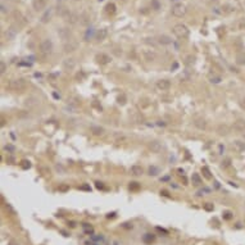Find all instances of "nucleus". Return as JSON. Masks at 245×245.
Instances as JSON below:
<instances>
[{"instance_id": "f8f14e48", "label": "nucleus", "mask_w": 245, "mask_h": 245, "mask_svg": "<svg viewBox=\"0 0 245 245\" xmlns=\"http://www.w3.org/2000/svg\"><path fill=\"white\" fill-rule=\"evenodd\" d=\"M171 86V82L168 80H159L157 82V87L161 89V90H168Z\"/></svg>"}, {"instance_id": "f03ea898", "label": "nucleus", "mask_w": 245, "mask_h": 245, "mask_svg": "<svg viewBox=\"0 0 245 245\" xmlns=\"http://www.w3.org/2000/svg\"><path fill=\"white\" fill-rule=\"evenodd\" d=\"M173 33L180 39H185L189 36V30L185 25H176L173 27Z\"/></svg>"}, {"instance_id": "473e14b6", "label": "nucleus", "mask_w": 245, "mask_h": 245, "mask_svg": "<svg viewBox=\"0 0 245 245\" xmlns=\"http://www.w3.org/2000/svg\"><path fill=\"white\" fill-rule=\"evenodd\" d=\"M5 71H7V65H5V63H4V62H1V63H0V73H5Z\"/></svg>"}, {"instance_id": "7c9ffc66", "label": "nucleus", "mask_w": 245, "mask_h": 245, "mask_svg": "<svg viewBox=\"0 0 245 245\" xmlns=\"http://www.w3.org/2000/svg\"><path fill=\"white\" fill-rule=\"evenodd\" d=\"M209 80H211L212 84H220L221 81H222V79H221L220 76H211L209 77Z\"/></svg>"}, {"instance_id": "37998d69", "label": "nucleus", "mask_w": 245, "mask_h": 245, "mask_svg": "<svg viewBox=\"0 0 245 245\" xmlns=\"http://www.w3.org/2000/svg\"><path fill=\"white\" fill-rule=\"evenodd\" d=\"M240 107H241V108H243V109L245 111V98H244V99H241V100H240Z\"/></svg>"}, {"instance_id": "412c9836", "label": "nucleus", "mask_w": 245, "mask_h": 245, "mask_svg": "<svg viewBox=\"0 0 245 245\" xmlns=\"http://www.w3.org/2000/svg\"><path fill=\"white\" fill-rule=\"evenodd\" d=\"M64 68L65 69H72L73 67H75V59H72V58H69V59H65L64 60Z\"/></svg>"}, {"instance_id": "9b49d317", "label": "nucleus", "mask_w": 245, "mask_h": 245, "mask_svg": "<svg viewBox=\"0 0 245 245\" xmlns=\"http://www.w3.org/2000/svg\"><path fill=\"white\" fill-rule=\"evenodd\" d=\"M15 36H17V30H15L14 27H10V28H8V30L5 31L7 40H14Z\"/></svg>"}, {"instance_id": "09e8293b", "label": "nucleus", "mask_w": 245, "mask_h": 245, "mask_svg": "<svg viewBox=\"0 0 245 245\" xmlns=\"http://www.w3.org/2000/svg\"><path fill=\"white\" fill-rule=\"evenodd\" d=\"M81 189H84V190H90V188H89V186H86V185H84Z\"/></svg>"}, {"instance_id": "bb28decb", "label": "nucleus", "mask_w": 245, "mask_h": 245, "mask_svg": "<svg viewBox=\"0 0 245 245\" xmlns=\"http://www.w3.org/2000/svg\"><path fill=\"white\" fill-rule=\"evenodd\" d=\"M201 172H203V174H204L205 178H208V180H211V178H212L211 171H209L208 167H203V168H201Z\"/></svg>"}, {"instance_id": "f704fd0d", "label": "nucleus", "mask_w": 245, "mask_h": 245, "mask_svg": "<svg viewBox=\"0 0 245 245\" xmlns=\"http://www.w3.org/2000/svg\"><path fill=\"white\" fill-rule=\"evenodd\" d=\"M218 131H220V134H227V127L226 126H220Z\"/></svg>"}, {"instance_id": "f3484780", "label": "nucleus", "mask_w": 245, "mask_h": 245, "mask_svg": "<svg viewBox=\"0 0 245 245\" xmlns=\"http://www.w3.org/2000/svg\"><path fill=\"white\" fill-rule=\"evenodd\" d=\"M90 131H91L95 136H100V135L104 134V128L100 127V126H91V127H90Z\"/></svg>"}, {"instance_id": "cd10ccee", "label": "nucleus", "mask_w": 245, "mask_h": 245, "mask_svg": "<svg viewBox=\"0 0 245 245\" xmlns=\"http://www.w3.org/2000/svg\"><path fill=\"white\" fill-rule=\"evenodd\" d=\"M151 9H154V10L161 9V3H159V0H151Z\"/></svg>"}, {"instance_id": "2eb2a0df", "label": "nucleus", "mask_w": 245, "mask_h": 245, "mask_svg": "<svg viewBox=\"0 0 245 245\" xmlns=\"http://www.w3.org/2000/svg\"><path fill=\"white\" fill-rule=\"evenodd\" d=\"M194 124H195V127L199 128V130H205V128H207V122H205V119H203V118L195 119Z\"/></svg>"}, {"instance_id": "0eeeda50", "label": "nucleus", "mask_w": 245, "mask_h": 245, "mask_svg": "<svg viewBox=\"0 0 245 245\" xmlns=\"http://www.w3.org/2000/svg\"><path fill=\"white\" fill-rule=\"evenodd\" d=\"M111 60H112L111 57L107 55V54H104V53L98 54V55H96V62H98V63H100V64H108Z\"/></svg>"}, {"instance_id": "5701e85b", "label": "nucleus", "mask_w": 245, "mask_h": 245, "mask_svg": "<svg viewBox=\"0 0 245 245\" xmlns=\"http://www.w3.org/2000/svg\"><path fill=\"white\" fill-rule=\"evenodd\" d=\"M105 12H107L108 14H114V13H116V4H113V3L107 4V7H105Z\"/></svg>"}, {"instance_id": "c756f323", "label": "nucleus", "mask_w": 245, "mask_h": 245, "mask_svg": "<svg viewBox=\"0 0 245 245\" xmlns=\"http://www.w3.org/2000/svg\"><path fill=\"white\" fill-rule=\"evenodd\" d=\"M92 35H94V28H92V27H90V28H87L86 33H85V40H89V39H91Z\"/></svg>"}, {"instance_id": "6ab92c4d", "label": "nucleus", "mask_w": 245, "mask_h": 245, "mask_svg": "<svg viewBox=\"0 0 245 245\" xmlns=\"http://www.w3.org/2000/svg\"><path fill=\"white\" fill-rule=\"evenodd\" d=\"M58 35H59V37H62L63 40H67V39L69 37V35H71V32H69L68 28H60L59 31H58Z\"/></svg>"}, {"instance_id": "79ce46f5", "label": "nucleus", "mask_w": 245, "mask_h": 245, "mask_svg": "<svg viewBox=\"0 0 245 245\" xmlns=\"http://www.w3.org/2000/svg\"><path fill=\"white\" fill-rule=\"evenodd\" d=\"M84 228H85V231H86V232H92V227H91V226L89 227V226H86V225H85Z\"/></svg>"}, {"instance_id": "c9c22d12", "label": "nucleus", "mask_w": 245, "mask_h": 245, "mask_svg": "<svg viewBox=\"0 0 245 245\" xmlns=\"http://www.w3.org/2000/svg\"><path fill=\"white\" fill-rule=\"evenodd\" d=\"M130 189L131 190H137L139 189V184H137V182H131V184H130Z\"/></svg>"}, {"instance_id": "aec40b11", "label": "nucleus", "mask_w": 245, "mask_h": 245, "mask_svg": "<svg viewBox=\"0 0 245 245\" xmlns=\"http://www.w3.org/2000/svg\"><path fill=\"white\" fill-rule=\"evenodd\" d=\"M131 173L135 174V176H140V174H142V167H141V166H137V164L132 166V167H131Z\"/></svg>"}, {"instance_id": "b1692460", "label": "nucleus", "mask_w": 245, "mask_h": 245, "mask_svg": "<svg viewBox=\"0 0 245 245\" xmlns=\"http://www.w3.org/2000/svg\"><path fill=\"white\" fill-rule=\"evenodd\" d=\"M37 102L39 100L36 99V98H28V99H26V102H25V104H26V107H35L37 104Z\"/></svg>"}, {"instance_id": "20e7f679", "label": "nucleus", "mask_w": 245, "mask_h": 245, "mask_svg": "<svg viewBox=\"0 0 245 245\" xmlns=\"http://www.w3.org/2000/svg\"><path fill=\"white\" fill-rule=\"evenodd\" d=\"M185 13H186V8L182 4H176L172 8V14L176 15V17H182V15H185Z\"/></svg>"}, {"instance_id": "7ed1b4c3", "label": "nucleus", "mask_w": 245, "mask_h": 245, "mask_svg": "<svg viewBox=\"0 0 245 245\" xmlns=\"http://www.w3.org/2000/svg\"><path fill=\"white\" fill-rule=\"evenodd\" d=\"M53 50V41L50 39H44L40 42V52L42 54H50Z\"/></svg>"}, {"instance_id": "2f4dec72", "label": "nucleus", "mask_w": 245, "mask_h": 245, "mask_svg": "<svg viewBox=\"0 0 245 245\" xmlns=\"http://www.w3.org/2000/svg\"><path fill=\"white\" fill-rule=\"evenodd\" d=\"M158 172H159V169L157 168V167H150V168H149V174H150V176H157Z\"/></svg>"}, {"instance_id": "e433bc0d", "label": "nucleus", "mask_w": 245, "mask_h": 245, "mask_svg": "<svg viewBox=\"0 0 245 245\" xmlns=\"http://www.w3.org/2000/svg\"><path fill=\"white\" fill-rule=\"evenodd\" d=\"M31 167V164H30V162H27V161H23L22 162V168H25V169H27V168H30Z\"/></svg>"}, {"instance_id": "a878e982", "label": "nucleus", "mask_w": 245, "mask_h": 245, "mask_svg": "<svg viewBox=\"0 0 245 245\" xmlns=\"http://www.w3.org/2000/svg\"><path fill=\"white\" fill-rule=\"evenodd\" d=\"M64 111L68 112V113H76L77 112V105H73V104H67L64 107Z\"/></svg>"}, {"instance_id": "39448f33", "label": "nucleus", "mask_w": 245, "mask_h": 245, "mask_svg": "<svg viewBox=\"0 0 245 245\" xmlns=\"http://www.w3.org/2000/svg\"><path fill=\"white\" fill-rule=\"evenodd\" d=\"M231 148L236 153H241V151L245 150V142L241 141V140H235V141H232Z\"/></svg>"}, {"instance_id": "423d86ee", "label": "nucleus", "mask_w": 245, "mask_h": 245, "mask_svg": "<svg viewBox=\"0 0 245 245\" xmlns=\"http://www.w3.org/2000/svg\"><path fill=\"white\" fill-rule=\"evenodd\" d=\"M148 146H149V149L153 151V153H159V151L162 150V144H161V141H158V140L150 141L148 144Z\"/></svg>"}, {"instance_id": "1a4fd4ad", "label": "nucleus", "mask_w": 245, "mask_h": 245, "mask_svg": "<svg viewBox=\"0 0 245 245\" xmlns=\"http://www.w3.org/2000/svg\"><path fill=\"white\" fill-rule=\"evenodd\" d=\"M142 57H144V59H145L146 62H153L155 59V53L153 52V50H144L142 52Z\"/></svg>"}, {"instance_id": "4468645a", "label": "nucleus", "mask_w": 245, "mask_h": 245, "mask_svg": "<svg viewBox=\"0 0 245 245\" xmlns=\"http://www.w3.org/2000/svg\"><path fill=\"white\" fill-rule=\"evenodd\" d=\"M52 14H53V10L50 9V8H49V9H46L45 13L41 15V22L42 23H48L50 21V18H52Z\"/></svg>"}, {"instance_id": "ea45409f", "label": "nucleus", "mask_w": 245, "mask_h": 245, "mask_svg": "<svg viewBox=\"0 0 245 245\" xmlns=\"http://www.w3.org/2000/svg\"><path fill=\"white\" fill-rule=\"evenodd\" d=\"M223 214H225V218H226V220H230V218H231V212H225Z\"/></svg>"}, {"instance_id": "49530a36", "label": "nucleus", "mask_w": 245, "mask_h": 245, "mask_svg": "<svg viewBox=\"0 0 245 245\" xmlns=\"http://www.w3.org/2000/svg\"><path fill=\"white\" fill-rule=\"evenodd\" d=\"M208 204H209V203H208ZM208 204L205 205V209H207V211H212V209H213V205H208Z\"/></svg>"}, {"instance_id": "9d476101", "label": "nucleus", "mask_w": 245, "mask_h": 245, "mask_svg": "<svg viewBox=\"0 0 245 245\" xmlns=\"http://www.w3.org/2000/svg\"><path fill=\"white\" fill-rule=\"evenodd\" d=\"M107 36H108V31H107V28H100V30L96 31V33H95V39H96L98 41H103Z\"/></svg>"}, {"instance_id": "a18cd8bd", "label": "nucleus", "mask_w": 245, "mask_h": 245, "mask_svg": "<svg viewBox=\"0 0 245 245\" xmlns=\"http://www.w3.org/2000/svg\"><path fill=\"white\" fill-rule=\"evenodd\" d=\"M96 188H98V189H104V186L102 185V182H96Z\"/></svg>"}, {"instance_id": "6e6552de", "label": "nucleus", "mask_w": 245, "mask_h": 245, "mask_svg": "<svg viewBox=\"0 0 245 245\" xmlns=\"http://www.w3.org/2000/svg\"><path fill=\"white\" fill-rule=\"evenodd\" d=\"M234 130L239 131V132H244L245 131V119H238L234 122Z\"/></svg>"}, {"instance_id": "4be33fe9", "label": "nucleus", "mask_w": 245, "mask_h": 245, "mask_svg": "<svg viewBox=\"0 0 245 245\" xmlns=\"http://www.w3.org/2000/svg\"><path fill=\"white\" fill-rule=\"evenodd\" d=\"M236 63L239 65H245V53H239L236 55Z\"/></svg>"}, {"instance_id": "3c124183", "label": "nucleus", "mask_w": 245, "mask_h": 245, "mask_svg": "<svg viewBox=\"0 0 245 245\" xmlns=\"http://www.w3.org/2000/svg\"><path fill=\"white\" fill-rule=\"evenodd\" d=\"M113 245H117V243H113Z\"/></svg>"}, {"instance_id": "72a5a7b5", "label": "nucleus", "mask_w": 245, "mask_h": 245, "mask_svg": "<svg viewBox=\"0 0 245 245\" xmlns=\"http://www.w3.org/2000/svg\"><path fill=\"white\" fill-rule=\"evenodd\" d=\"M76 21H77V15H75V14H71V15H69L68 22H71V23H76Z\"/></svg>"}, {"instance_id": "c85d7f7f", "label": "nucleus", "mask_w": 245, "mask_h": 245, "mask_svg": "<svg viewBox=\"0 0 245 245\" xmlns=\"http://www.w3.org/2000/svg\"><path fill=\"white\" fill-rule=\"evenodd\" d=\"M231 166V158H225L222 163H221V167L222 168H227V167H230Z\"/></svg>"}, {"instance_id": "393cba45", "label": "nucleus", "mask_w": 245, "mask_h": 245, "mask_svg": "<svg viewBox=\"0 0 245 245\" xmlns=\"http://www.w3.org/2000/svg\"><path fill=\"white\" fill-rule=\"evenodd\" d=\"M191 182L194 185H200L201 184V178H200V176L198 173H193V176H191Z\"/></svg>"}, {"instance_id": "f257e3e1", "label": "nucleus", "mask_w": 245, "mask_h": 245, "mask_svg": "<svg viewBox=\"0 0 245 245\" xmlns=\"http://www.w3.org/2000/svg\"><path fill=\"white\" fill-rule=\"evenodd\" d=\"M27 86L26 81L23 79H18V80H12L9 84H8V87L12 89V90H15V91H22L25 90Z\"/></svg>"}, {"instance_id": "603ef678", "label": "nucleus", "mask_w": 245, "mask_h": 245, "mask_svg": "<svg viewBox=\"0 0 245 245\" xmlns=\"http://www.w3.org/2000/svg\"><path fill=\"white\" fill-rule=\"evenodd\" d=\"M99 1H103V0H99Z\"/></svg>"}, {"instance_id": "4c0bfd02", "label": "nucleus", "mask_w": 245, "mask_h": 245, "mask_svg": "<svg viewBox=\"0 0 245 245\" xmlns=\"http://www.w3.org/2000/svg\"><path fill=\"white\" fill-rule=\"evenodd\" d=\"M153 239H154V236H150V234H146V236L144 238V240H145V241H149V240H151V241H153Z\"/></svg>"}, {"instance_id": "58836bf2", "label": "nucleus", "mask_w": 245, "mask_h": 245, "mask_svg": "<svg viewBox=\"0 0 245 245\" xmlns=\"http://www.w3.org/2000/svg\"><path fill=\"white\" fill-rule=\"evenodd\" d=\"M55 168H57V171H58V172H62V173H64V172H65V169H64V168H63V167H62V166H57Z\"/></svg>"}, {"instance_id": "c03bdc74", "label": "nucleus", "mask_w": 245, "mask_h": 245, "mask_svg": "<svg viewBox=\"0 0 245 245\" xmlns=\"http://www.w3.org/2000/svg\"><path fill=\"white\" fill-rule=\"evenodd\" d=\"M5 150H8V151H13V150H14V148L12 146V145H7V146H5Z\"/></svg>"}, {"instance_id": "a19ab883", "label": "nucleus", "mask_w": 245, "mask_h": 245, "mask_svg": "<svg viewBox=\"0 0 245 245\" xmlns=\"http://www.w3.org/2000/svg\"><path fill=\"white\" fill-rule=\"evenodd\" d=\"M92 239L96 240V241H103V240H104L103 236H94V238H92Z\"/></svg>"}, {"instance_id": "8fccbe9b", "label": "nucleus", "mask_w": 245, "mask_h": 245, "mask_svg": "<svg viewBox=\"0 0 245 245\" xmlns=\"http://www.w3.org/2000/svg\"><path fill=\"white\" fill-rule=\"evenodd\" d=\"M1 12H3V13H5V12H7V8L4 5H1Z\"/></svg>"}, {"instance_id": "a211bd4d", "label": "nucleus", "mask_w": 245, "mask_h": 245, "mask_svg": "<svg viewBox=\"0 0 245 245\" xmlns=\"http://www.w3.org/2000/svg\"><path fill=\"white\" fill-rule=\"evenodd\" d=\"M76 49H77V44H76V42H68V44L64 45V52H65V53L75 52Z\"/></svg>"}, {"instance_id": "dca6fc26", "label": "nucleus", "mask_w": 245, "mask_h": 245, "mask_svg": "<svg viewBox=\"0 0 245 245\" xmlns=\"http://www.w3.org/2000/svg\"><path fill=\"white\" fill-rule=\"evenodd\" d=\"M158 42L159 44H162V45H168V44L172 42V39H171L169 36H167V35H162V36L158 37Z\"/></svg>"}, {"instance_id": "de8ad7c7", "label": "nucleus", "mask_w": 245, "mask_h": 245, "mask_svg": "<svg viewBox=\"0 0 245 245\" xmlns=\"http://www.w3.org/2000/svg\"><path fill=\"white\" fill-rule=\"evenodd\" d=\"M218 149H220V154H222V150H225V148H223L222 145H220V146H218Z\"/></svg>"}, {"instance_id": "ddd939ff", "label": "nucleus", "mask_w": 245, "mask_h": 245, "mask_svg": "<svg viewBox=\"0 0 245 245\" xmlns=\"http://www.w3.org/2000/svg\"><path fill=\"white\" fill-rule=\"evenodd\" d=\"M46 5V1L45 0H33V9L35 10H42Z\"/></svg>"}]
</instances>
